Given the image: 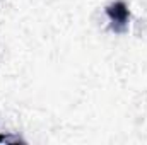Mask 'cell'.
Listing matches in <instances>:
<instances>
[{
	"label": "cell",
	"mask_w": 147,
	"mask_h": 145,
	"mask_svg": "<svg viewBox=\"0 0 147 145\" xmlns=\"http://www.w3.org/2000/svg\"><path fill=\"white\" fill-rule=\"evenodd\" d=\"M106 15L110 19V29L116 34H121L127 31L130 22V10L128 5L123 0H116L106 7Z\"/></svg>",
	"instance_id": "cell-1"
},
{
	"label": "cell",
	"mask_w": 147,
	"mask_h": 145,
	"mask_svg": "<svg viewBox=\"0 0 147 145\" xmlns=\"http://www.w3.org/2000/svg\"><path fill=\"white\" fill-rule=\"evenodd\" d=\"M0 142H7V137H5V135H2V133H0Z\"/></svg>",
	"instance_id": "cell-2"
}]
</instances>
